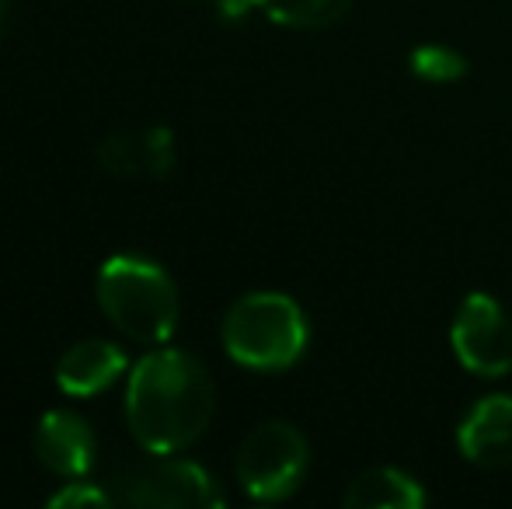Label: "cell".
Segmentation results:
<instances>
[{"label": "cell", "instance_id": "obj_1", "mask_svg": "<svg viewBox=\"0 0 512 509\" xmlns=\"http://www.w3.org/2000/svg\"><path fill=\"white\" fill-rule=\"evenodd\" d=\"M216 412L213 377L192 353L154 349L129 370L126 419L147 454H178L209 429Z\"/></svg>", "mask_w": 512, "mask_h": 509}, {"label": "cell", "instance_id": "obj_2", "mask_svg": "<svg viewBox=\"0 0 512 509\" xmlns=\"http://www.w3.org/2000/svg\"><path fill=\"white\" fill-rule=\"evenodd\" d=\"M98 307L122 335L147 346H164L178 328V290L157 262L115 255L98 272Z\"/></svg>", "mask_w": 512, "mask_h": 509}, {"label": "cell", "instance_id": "obj_3", "mask_svg": "<svg viewBox=\"0 0 512 509\" xmlns=\"http://www.w3.org/2000/svg\"><path fill=\"white\" fill-rule=\"evenodd\" d=\"M310 339L300 304L286 293L258 290L241 297L223 318V349L244 370L279 374L304 356Z\"/></svg>", "mask_w": 512, "mask_h": 509}, {"label": "cell", "instance_id": "obj_4", "mask_svg": "<svg viewBox=\"0 0 512 509\" xmlns=\"http://www.w3.org/2000/svg\"><path fill=\"white\" fill-rule=\"evenodd\" d=\"M310 468L307 436L290 422H262L237 450V482L258 503H283L304 485Z\"/></svg>", "mask_w": 512, "mask_h": 509}, {"label": "cell", "instance_id": "obj_5", "mask_svg": "<svg viewBox=\"0 0 512 509\" xmlns=\"http://www.w3.org/2000/svg\"><path fill=\"white\" fill-rule=\"evenodd\" d=\"M112 499L119 506L140 509H216L223 506V492L206 468L192 461H175L157 454V461L115 475Z\"/></svg>", "mask_w": 512, "mask_h": 509}, {"label": "cell", "instance_id": "obj_6", "mask_svg": "<svg viewBox=\"0 0 512 509\" xmlns=\"http://www.w3.org/2000/svg\"><path fill=\"white\" fill-rule=\"evenodd\" d=\"M453 353L474 377H506L512 370V321L488 293H471L450 328Z\"/></svg>", "mask_w": 512, "mask_h": 509}, {"label": "cell", "instance_id": "obj_7", "mask_svg": "<svg viewBox=\"0 0 512 509\" xmlns=\"http://www.w3.org/2000/svg\"><path fill=\"white\" fill-rule=\"evenodd\" d=\"M457 447L478 468L512 464V394H488L457 426Z\"/></svg>", "mask_w": 512, "mask_h": 509}, {"label": "cell", "instance_id": "obj_8", "mask_svg": "<svg viewBox=\"0 0 512 509\" xmlns=\"http://www.w3.org/2000/svg\"><path fill=\"white\" fill-rule=\"evenodd\" d=\"M35 457L60 478H84L95 464V433L74 412H46L35 426Z\"/></svg>", "mask_w": 512, "mask_h": 509}, {"label": "cell", "instance_id": "obj_9", "mask_svg": "<svg viewBox=\"0 0 512 509\" xmlns=\"http://www.w3.org/2000/svg\"><path fill=\"white\" fill-rule=\"evenodd\" d=\"M122 374H126V353L105 339L77 342L56 363V384L70 398H91L119 381Z\"/></svg>", "mask_w": 512, "mask_h": 509}, {"label": "cell", "instance_id": "obj_10", "mask_svg": "<svg viewBox=\"0 0 512 509\" xmlns=\"http://www.w3.org/2000/svg\"><path fill=\"white\" fill-rule=\"evenodd\" d=\"M429 503L425 489L401 468H370L349 482L345 509H418Z\"/></svg>", "mask_w": 512, "mask_h": 509}, {"label": "cell", "instance_id": "obj_11", "mask_svg": "<svg viewBox=\"0 0 512 509\" xmlns=\"http://www.w3.org/2000/svg\"><path fill=\"white\" fill-rule=\"evenodd\" d=\"M262 14L286 28H328L349 14L352 0H251Z\"/></svg>", "mask_w": 512, "mask_h": 509}, {"label": "cell", "instance_id": "obj_12", "mask_svg": "<svg viewBox=\"0 0 512 509\" xmlns=\"http://www.w3.org/2000/svg\"><path fill=\"white\" fill-rule=\"evenodd\" d=\"M411 74L418 81H432V84H450V81H460L467 74V60L450 46H418L411 53Z\"/></svg>", "mask_w": 512, "mask_h": 509}, {"label": "cell", "instance_id": "obj_13", "mask_svg": "<svg viewBox=\"0 0 512 509\" xmlns=\"http://www.w3.org/2000/svg\"><path fill=\"white\" fill-rule=\"evenodd\" d=\"M98 164L115 178L143 175V136L140 133H112L98 143Z\"/></svg>", "mask_w": 512, "mask_h": 509}, {"label": "cell", "instance_id": "obj_14", "mask_svg": "<svg viewBox=\"0 0 512 509\" xmlns=\"http://www.w3.org/2000/svg\"><path fill=\"white\" fill-rule=\"evenodd\" d=\"M140 136H143V175L164 178L175 168V136L164 126L143 129Z\"/></svg>", "mask_w": 512, "mask_h": 509}, {"label": "cell", "instance_id": "obj_15", "mask_svg": "<svg viewBox=\"0 0 512 509\" xmlns=\"http://www.w3.org/2000/svg\"><path fill=\"white\" fill-rule=\"evenodd\" d=\"M112 503H115L112 492L98 489V485L84 482V478H70L56 496L46 499V506L53 509H84V506H112Z\"/></svg>", "mask_w": 512, "mask_h": 509}, {"label": "cell", "instance_id": "obj_16", "mask_svg": "<svg viewBox=\"0 0 512 509\" xmlns=\"http://www.w3.org/2000/svg\"><path fill=\"white\" fill-rule=\"evenodd\" d=\"M7 4H11V0H0V21H4V14H7Z\"/></svg>", "mask_w": 512, "mask_h": 509}]
</instances>
